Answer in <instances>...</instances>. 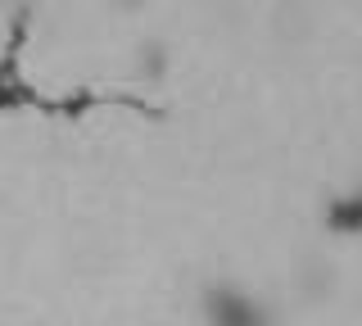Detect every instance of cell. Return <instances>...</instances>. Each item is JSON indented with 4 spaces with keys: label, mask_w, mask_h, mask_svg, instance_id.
I'll use <instances>...</instances> for the list:
<instances>
[{
    "label": "cell",
    "mask_w": 362,
    "mask_h": 326,
    "mask_svg": "<svg viewBox=\"0 0 362 326\" xmlns=\"http://www.w3.org/2000/svg\"><path fill=\"white\" fill-rule=\"evenodd\" d=\"M322 227L335 235V240H362V177L335 186L331 195L322 199Z\"/></svg>",
    "instance_id": "obj_2"
},
{
    "label": "cell",
    "mask_w": 362,
    "mask_h": 326,
    "mask_svg": "<svg viewBox=\"0 0 362 326\" xmlns=\"http://www.w3.org/2000/svg\"><path fill=\"white\" fill-rule=\"evenodd\" d=\"M168 73H173V54H168L163 41H145V46H136V77H141L145 86L163 82Z\"/></svg>",
    "instance_id": "obj_3"
},
{
    "label": "cell",
    "mask_w": 362,
    "mask_h": 326,
    "mask_svg": "<svg viewBox=\"0 0 362 326\" xmlns=\"http://www.w3.org/2000/svg\"><path fill=\"white\" fill-rule=\"evenodd\" d=\"M195 318L199 326H281V308L258 286H245L235 276H213L199 286Z\"/></svg>",
    "instance_id": "obj_1"
}]
</instances>
